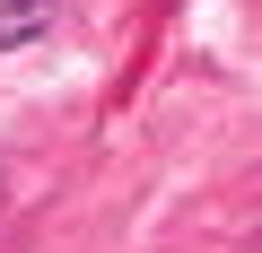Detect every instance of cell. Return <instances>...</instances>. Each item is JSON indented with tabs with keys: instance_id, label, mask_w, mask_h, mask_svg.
Wrapping results in <instances>:
<instances>
[{
	"instance_id": "6da1fadb",
	"label": "cell",
	"mask_w": 262,
	"mask_h": 253,
	"mask_svg": "<svg viewBox=\"0 0 262 253\" xmlns=\"http://www.w3.org/2000/svg\"><path fill=\"white\" fill-rule=\"evenodd\" d=\"M53 27V0H0V53H18Z\"/></svg>"
}]
</instances>
